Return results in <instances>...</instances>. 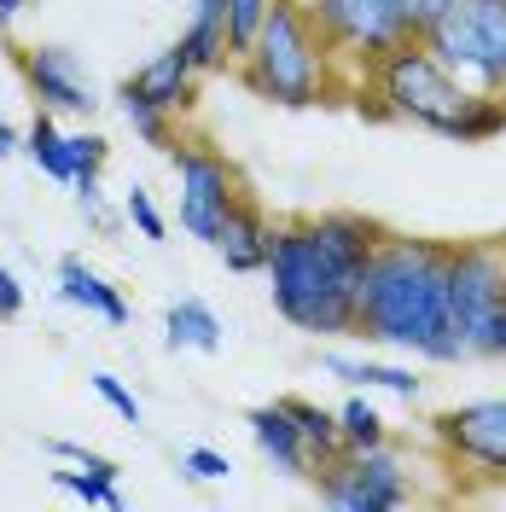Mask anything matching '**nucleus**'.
I'll list each match as a JSON object with an SVG mask.
<instances>
[{"label": "nucleus", "mask_w": 506, "mask_h": 512, "mask_svg": "<svg viewBox=\"0 0 506 512\" xmlns=\"http://www.w3.org/2000/svg\"><path fill=\"white\" fill-rule=\"evenodd\" d=\"M379 233V222H367L355 210H320V216L280 222L268 268H262L274 315L309 338H355L361 280H367Z\"/></svg>", "instance_id": "f257e3e1"}, {"label": "nucleus", "mask_w": 506, "mask_h": 512, "mask_svg": "<svg viewBox=\"0 0 506 512\" xmlns=\"http://www.w3.org/2000/svg\"><path fill=\"white\" fill-rule=\"evenodd\" d=\"M355 338L384 344L396 355L454 367L466 361V344L448 315V245L413 239V233H379L367 280H361V315Z\"/></svg>", "instance_id": "f03ea898"}, {"label": "nucleus", "mask_w": 506, "mask_h": 512, "mask_svg": "<svg viewBox=\"0 0 506 512\" xmlns=\"http://www.w3.org/2000/svg\"><path fill=\"white\" fill-rule=\"evenodd\" d=\"M233 64H239L245 88L274 105H320L332 94V70H338L309 18V0H274L256 41Z\"/></svg>", "instance_id": "7ed1b4c3"}, {"label": "nucleus", "mask_w": 506, "mask_h": 512, "mask_svg": "<svg viewBox=\"0 0 506 512\" xmlns=\"http://www.w3.org/2000/svg\"><path fill=\"white\" fill-rule=\"evenodd\" d=\"M361 94H373V111L396 117V123L443 134V128L460 117V105L472 99V88H460V82L448 76V64L437 59L419 35H408L402 47H390V53L367 70Z\"/></svg>", "instance_id": "20e7f679"}, {"label": "nucleus", "mask_w": 506, "mask_h": 512, "mask_svg": "<svg viewBox=\"0 0 506 512\" xmlns=\"http://www.w3.org/2000/svg\"><path fill=\"white\" fill-rule=\"evenodd\" d=\"M419 41L472 94H506V0H448Z\"/></svg>", "instance_id": "39448f33"}, {"label": "nucleus", "mask_w": 506, "mask_h": 512, "mask_svg": "<svg viewBox=\"0 0 506 512\" xmlns=\"http://www.w3.org/2000/svg\"><path fill=\"white\" fill-rule=\"evenodd\" d=\"M448 315L466 355H506V239L448 245Z\"/></svg>", "instance_id": "423d86ee"}, {"label": "nucleus", "mask_w": 506, "mask_h": 512, "mask_svg": "<svg viewBox=\"0 0 506 512\" xmlns=\"http://www.w3.org/2000/svg\"><path fill=\"white\" fill-rule=\"evenodd\" d=\"M309 18H315L332 64L349 70V82H367V70L390 47L419 35L408 24V12H402V0H309Z\"/></svg>", "instance_id": "0eeeda50"}, {"label": "nucleus", "mask_w": 506, "mask_h": 512, "mask_svg": "<svg viewBox=\"0 0 506 512\" xmlns=\"http://www.w3.org/2000/svg\"><path fill=\"white\" fill-rule=\"evenodd\" d=\"M315 495L326 507H344V512H396L413 501V478L390 443L344 448L315 472Z\"/></svg>", "instance_id": "6e6552de"}, {"label": "nucleus", "mask_w": 506, "mask_h": 512, "mask_svg": "<svg viewBox=\"0 0 506 512\" xmlns=\"http://www.w3.org/2000/svg\"><path fill=\"white\" fill-rule=\"evenodd\" d=\"M169 163H175V181H181V233L198 239V245H216V233L222 222L233 216V204L245 198L239 187V169L222 158V152H210V146H169Z\"/></svg>", "instance_id": "1a4fd4ad"}, {"label": "nucleus", "mask_w": 506, "mask_h": 512, "mask_svg": "<svg viewBox=\"0 0 506 512\" xmlns=\"http://www.w3.org/2000/svg\"><path fill=\"white\" fill-rule=\"evenodd\" d=\"M431 437L472 478L506 483V396H477L431 419Z\"/></svg>", "instance_id": "9d476101"}, {"label": "nucleus", "mask_w": 506, "mask_h": 512, "mask_svg": "<svg viewBox=\"0 0 506 512\" xmlns=\"http://www.w3.org/2000/svg\"><path fill=\"white\" fill-rule=\"evenodd\" d=\"M24 82H30V94L41 111H53V117H94L99 111V88L94 76H88V64L76 59L70 47H24Z\"/></svg>", "instance_id": "9b49d317"}, {"label": "nucleus", "mask_w": 506, "mask_h": 512, "mask_svg": "<svg viewBox=\"0 0 506 512\" xmlns=\"http://www.w3.org/2000/svg\"><path fill=\"white\" fill-rule=\"evenodd\" d=\"M245 425H251L256 454H262L274 472H285V478H315V454H309V443H303V431H297V419H291V408H285V396L251 408Z\"/></svg>", "instance_id": "f8f14e48"}, {"label": "nucleus", "mask_w": 506, "mask_h": 512, "mask_svg": "<svg viewBox=\"0 0 506 512\" xmlns=\"http://www.w3.org/2000/svg\"><path fill=\"white\" fill-rule=\"evenodd\" d=\"M210 251L222 256L227 274H262L268 268V251H274V222L262 216V204H256L251 192L233 204V216L222 222V233H216V245Z\"/></svg>", "instance_id": "ddd939ff"}, {"label": "nucleus", "mask_w": 506, "mask_h": 512, "mask_svg": "<svg viewBox=\"0 0 506 512\" xmlns=\"http://www.w3.org/2000/svg\"><path fill=\"white\" fill-rule=\"evenodd\" d=\"M128 94L152 99L158 111H169V117H181L192 105V94H198V64H192V53L175 41V47H163L158 59H146L134 76L123 82Z\"/></svg>", "instance_id": "4468645a"}, {"label": "nucleus", "mask_w": 506, "mask_h": 512, "mask_svg": "<svg viewBox=\"0 0 506 512\" xmlns=\"http://www.w3.org/2000/svg\"><path fill=\"white\" fill-rule=\"evenodd\" d=\"M59 297L70 303V309H82V315H99L105 326H128L123 291L111 286L105 274H94L82 256H64V262H59Z\"/></svg>", "instance_id": "2eb2a0df"}, {"label": "nucleus", "mask_w": 506, "mask_h": 512, "mask_svg": "<svg viewBox=\"0 0 506 512\" xmlns=\"http://www.w3.org/2000/svg\"><path fill=\"white\" fill-rule=\"evenodd\" d=\"M222 315L204 303V297H175L169 309H163V338H169V350H198V355H216L222 350Z\"/></svg>", "instance_id": "dca6fc26"}, {"label": "nucleus", "mask_w": 506, "mask_h": 512, "mask_svg": "<svg viewBox=\"0 0 506 512\" xmlns=\"http://www.w3.org/2000/svg\"><path fill=\"white\" fill-rule=\"evenodd\" d=\"M326 373L344 379L349 390H384V396H402V402H419L425 379L402 367V361H355V355H326Z\"/></svg>", "instance_id": "f3484780"}, {"label": "nucleus", "mask_w": 506, "mask_h": 512, "mask_svg": "<svg viewBox=\"0 0 506 512\" xmlns=\"http://www.w3.org/2000/svg\"><path fill=\"white\" fill-rule=\"evenodd\" d=\"M181 47L192 53L198 70H216V64L233 59V47H227V0H192V18H187Z\"/></svg>", "instance_id": "a211bd4d"}, {"label": "nucleus", "mask_w": 506, "mask_h": 512, "mask_svg": "<svg viewBox=\"0 0 506 512\" xmlns=\"http://www.w3.org/2000/svg\"><path fill=\"white\" fill-rule=\"evenodd\" d=\"M24 152H30V163L41 169V175H53V181H76V163H70V134H64L59 123H53V111H35L30 134H24Z\"/></svg>", "instance_id": "6ab92c4d"}, {"label": "nucleus", "mask_w": 506, "mask_h": 512, "mask_svg": "<svg viewBox=\"0 0 506 512\" xmlns=\"http://www.w3.org/2000/svg\"><path fill=\"white\" fill-rule=\"evenodd\" d=\"M285 408H291L303 443H309V454H315V472L332 460V454H344V431H338V414H332V408H320V402H309V396H285Z\"/></svg>", "instance_id": "aec40b11"}, {"label": "nucleus", "mask_w": 506, "mask_h": 512, "mask_svg": "<svg viewBox=\"0 0 506 512\" xmlns=\"http://www.w3.org/2000/svg\"><path fill=\"white\" fill-rule=\"evenodd\" d=\"M495 134H506V94H472L460 117L443 128V140H460V146H483Z\"/></svg>", "instance_id": "412c9836"}, {"label": "nucleus", "mask_w": 506, "mask_h": 512, "mask_svg": "<svg viewBox=\"0 0 506 512\" xmlns=\"http://www.w3.org/2000/svg\"><path fill=\"white\" fill-rule=\"evenodd\" d=\"M338 431H344V448H384L390 443V425H384V414L367 402V390H355L344 408H338Z\"/></svg>", "instance_id": "4be33fe9"}, {"label": "nucleus", "mask_w": 506, "mask_h": 512, "mask_svg": "<svg viewBox=\"0 0 506 512\" xmlns=\"http://www.w3.org/2000/svg\"><path fill=\"white\" fill-rule=\"evenodd\" d=\"M117 111H123V123L146 140V146H175V128H169V111H158L152 99H140V94H128V88H117Z\"/></svg>", "instance_id": "5701e85b"}, {"label": "nucleus", "mask_w": 506, "mask_h": 512, "mask_svg": "<svg viewBox=\"0 0 506 512\" xmlns=\"http://www.w3.org/2000/svg\"><path fill=\"white\" fill-rule=\"evenodd\" d=\"M53 483L70 489V495H82L88 507H123L117 478H99V472H88V466H70V460H64V472H53Z\"/></svg>", "instance_id": "b1692460"}, {"label": "nucleus", "mask_w": 506, "mask_h": 512, "mask_svg": "<svg viewBox=\"0 0 506 512\" xmlns=\"http://www.w3.org/2000/svg\"><path fill=\"white\" fill-rule=\"evenodd\" d=\"M268 6H274V0H227V47H233V59L256 41L262 18H268Z\"/></svg>", "instance_id": "393cba45"}, {"label": "nucleus", "mask_w": 506, "mask_h": 512, "mask_svg": "<svg viewBox=\"0 0 506 512\" xmlns=\"http://www.w3.org/2000/svg\"><path fill=\"white\" fill-rule=\"evenodd\" d=\"M123 216H128V227H134L140 239H152V245H163V239H169V222H163V210L152 204V192H146V187H128Z\"/></svg>", "instance_id": "a878e982"}, {"label": "nucleus", "mask_w": 506, "mask_h": 512, "mask_svg": "<svg viewBox=\"0 0 506 512\" xmlns=\"http://www.w3.org/2000/svg\"><path fill=\"white\" fill-rule=\"evenodd\" d=\"M88 384H94V396H99V402H105L117 419H123V425H140V419H146V414H140V396H134V390H128L117 373H88Z\"/></svg>", "instance_id": "bb28decb"}, {"label": "nucleus", "mask_w": 506, "mask_h": 512, "mask_svg": "<svg viewBox=\"0 0 506 512\" xmlns=\"http://www.w3.org/2000/svg\"><path fill=\"white\" fill-rule=\"evenodd\" d=\"M181 472H187L192 483H222V478H233V460L216 454V448H187V454H181Z\"/></svg>", "instance_id": "cd10ccee"}, {"label": "nucleus", "mask_w": 506, "mask_h": 512, "mask_svg": "<svg viewBox=\"0 0 506 512\" xmlns=\"http://www.w3.org/2000/svg\"><path fill=\"white\" fill-rule=\"evenodd\" d=\"M18 315H24V286H18L12 268H0V320H18Z\"/></svg>", "instance_id": "c85d7f7f"}, {"label": "nucleus", "mask_w": 506, "mask_h": 512, "mask_svg": "<svg viewBox=\"0 0 506 512\" xmlns=\"http://www.w3.org/2000/svg\"><path fill=\"white\" fill-rule=\"evenodd\" d=\"M443 6H448V0H402V12H408L413 30H425V24H431V18H437Z\"/></svg>", "instance_id": "c756f323"}, {"label": "nucleus", "mask_w": 506, "mask_h": 512, "mask_svg": "<svg viewBox=\"0 0 506 512\" xmlns=\"http://www.w3.org/2000/svg\"><path fill=\"white\" fill-rule=\"evenodd\" d=\"M18 146H24V140H18V128H12V123H6V117H0V158H12Z\"/></svg>", "instance_id": "7c9ffc66"}, {"label": "nucleus", "mask_w": 506, "mask_h": 512, "mask_svg": "<svg viewBox=\"0 0 506 512\" xmlns=\"http://www.w3.org/2000/svg\"><path fill=\"white\" fill-rule=\"evenodd\" d=\"M18 12H24V0H0V24H12Z\"/></svg>", "instance_id": "2f4dec72"}]
</instances>
